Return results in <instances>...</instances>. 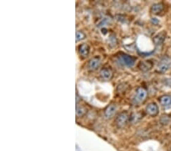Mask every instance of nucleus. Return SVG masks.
Wrapping results in <instances>:
<instances>
[{"mask_svg":"<svg viewBox=\"0 0 171 151\" xmlns=\"http://www.w3.org/2000/svg\"><path fill=\"white\" fill-rule=\"evenodd\" d=\"M171 66V59L169 57H164L158 63L157 72L159 73H164L167 72Z\"/></svg>","mask_w":171,"mask_h":151,"instance_id":"obj_1","label":"nucleus"},{"mask_svg":"<svg viewBox=\"0 0 171 151\" xmlns=\"http://www.w3.org/2000/svg\"><path fill=\"white\" fill-rule=\"evenodd\" d=\"M146 97H147L146 89L143 88V87H138V88L136 89L135 96H134L133 98V101L136 104L142 103V102L146 99Z\"/></svg>","mask_w":171,"mask_h":151,"instance_id":"obj_2","label":"nucleus"},{"mask_svg":"<svg viewBox=\"0 0 171 151\" xmlns=\"http://www.w3.org/2000/svg\"><path fill=\"white\" fill-rule=\"evenodd\" d=\"M129 120V114L127 113L126 111H124V112L119 113V115H117V117L116 118L115 120V123L118 128H122L126 125Z\"/></svg>","mask_w":171,"mask_h":151,"instance_id":"obj_3","label":"nucleus"},{"mask_svg":"<svg viewBox=\"0 0 171 151\" xmlns=\"http://www.w3.org/2000/svg\"><path fill=\"white\" fill-rule=\"evenodd\" d=\"M119 61L122 63V64H124L125 66H129V67H131L135 64L136 58L130 56V55L125 54V53H122L119 57Z\"/></svg>","mask_w":171,"mask_h":151,"instance_id":"obj_4","label":"nucleus"},{"mask_svg":"<svg viewBox=\"0 0 171 151\" xmlns=\"http://www.w3.org/2000/svg\"><path fill=\"white\" fill-rule=\"evenodd\" d=\"M145 112L151 117H156L159 113V108L155 102L149 103L145 108Z\"/></svg>","mask_w":171,"mask_h":151,"instance_id":"obj_5","label":"nucleus"},{"mask_svg":"<svg viewBox=\"0 0 171 151\" xmlns=\"http://www.w3.org/2000/svg\"><path fill=\"white\" fill-rule=\"evenodd\" d=\"M159 102L164 109H171V95H164L159 98Z\"/></svg>","mask_w":171,"mask_h":151,"instance_id":"obj_6","label":"nucleus"},{"mask_svg":"<svg viewBox=\"0 0 171 151\" xmlns=\"http://www.w3.org/2000/svg\"><path fill=\"white\" fill-rule=\"evenodd\" d=\"M117 106L115 103H110L106 107L105 111H104V117L106 119H109V118H113L117 112Z\"/></svg>","mask_w":171,"mask_h":151,"instance_id":"obj_7","label":"nucleus"},{"mask_svg":"<svg viewBox=\"0 0 171 151\" xmlns=\"http://www.w3.org/2000/svg\"><path fill=\"white\" fill-rule=\"evenodd\" d=\"M78 51L79 55H80L82 57H86L88 56L90 53V47L88 44H82L78 46Z\"/></svg>","mask_w":171,"mask_h":151,"instance_id":"obj_8","label":"nucleus"},{"mask_svg":"<svg viewBox=\"0 0 171 151\" xmlns=\"http://www.w3.org/2000/svg\"><path fill=\"white\" fill-rule=\"evenodd\" d=\"M164 4L163 2H158V3H154V5H152L151 7V13L153 15H160L161 12L164 11Z\"/></svg>","mask_w":171,"mask_h":151,"instance_id":"obj_9","label":"nucleus"},{"mask_svg":"<svg viewBox=\"0 0 171 151\" xmlns=\"http://www.w3.org/2000/svg\"><path fill=\"white\" fill-rule=\"evenodd\" d=\"M101 65V59L99 57H95L92 58L88 62V68L91 70H96Z\"/></svg>","mask_w":171,"mask_h":151,"instance_id":"obj_10","label":"nucleus"},{"mask_svg":"<svg viewBox=\"0 0 171 151\" xmlns=\"http://www.w3.org/2000/svg\"><path fill=\"white\" fill-rule=\"evenodd\" d=\"M166 37H167V34L164 31H162L161 32V33L157 34V35H155V36L154 37V39H153L154 44H155L156 46H160V45L162 44L164 42V40H165Z\"/></svg>","mask_w":171,"mask_h":151,"instance_id":"obj_11","label":"nucleus"},{"mask_svg":"<svg viewBox=\"0 0 171 151\" xmlns=\"http://www.w3.org/2000/svg\"><path fill=\"white\" fill-rule=\"evenodd\" d=\"M100 75L105 80H109L113 76V73L108 68H103L100 72Z\"/></svg>","mask_w":171,"mask_h":151,"instance_id":"obj_12","label":"nucleus"},{"mask_svg":"<svg viewBox=\"0 0 171 151\" xmlns=\"http://www.w3.org/2000/svg\"><path fill=\"white\" fill-rule=\"evenodd\" d=\"M153 64L151 61H142L138 64V67L142 71H148L152 68Z\"/></svg>","mask_w":171,"mask_h":151,"instance_id":"obj_13","label":"nucleus"},{"mask_svg":"<svg viewBox=\"0 0 171 151\" xmlns=\"http://www.w3.org/2000/svg\"><path fill=\"white\" fill-rule=\"evenodd\" d=\"M86 114V109H85V107L83 106H77L76 108V115L79 118L81 117H83L84 115Z\"/></svg>","mask_w":171,"mask_h":151,"instance_id":"obj_14","label":"nucleus"},{"mask_svg":"<svg viewBox=\"0 0 171 151\" xmlns=\"http://www.w3.org/2000/svg\"><path fill=\"white\" fill-rule=\"evenodd\" d=\"M86 35L84 32L82 31H77L76 32V41H80V40H84L85 38Z\"/></svg>","mask_w":171,"mask_h":151,"instance_id":"obj_15","label":"nucleus"},{"mask_svg":"<svg viewBox=\"0 0 171 151\" xmlns=\"http://www.w3.org/2000/svg\"><path fill=\"white\" fill-rule=\"evenodd\" d=\"M161 122L163 124H167L169 122H170V118H169L168 116H167V115H164V116L161 117Z\"/></svg>","mask_w":171,"mask_h":151,"instance_id":"obj_16","label":"nucleus"},{"mask_svg":"<svg viewBox=\"0 0 171 151\" xmlns=\"http://www.w3.org/2000/svg\"><path fill=\"white\" fill-rule=\"evenodd\" d=\"M151 22H152V23L154 24V25H157L159 21H158L157 19H155V18H153V19H151Z\"/></svg>","mask_w":171,"mask_h":151,"instance_id":"obj_17","label":"nucleus"},{"mask_svg":"<svg viewBox=\"0 0 171 151\" xmlns=\"http://www.w3.org/2000/svg\"><path fill=\"white\" fill-rule=\"evenodd\" d=\"M170 151H171V149H170Z\"/></svg>","mask_w":171,"mask_h":151,"instance_id":"obj_18","label":"nucleus"}]
</instances>
